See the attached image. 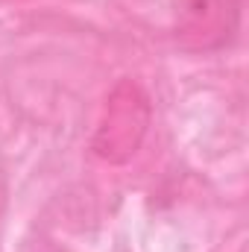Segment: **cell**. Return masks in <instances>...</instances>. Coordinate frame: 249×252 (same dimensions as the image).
<instances>
[{"instance_id":"1","label":"cell","mask_w":249,"mask_h":252,"mask_svg":"<svg viewBox=\"0 0 249 252\" xmlns=\"http://www.w3.org/2000/svg\"><path fill=\"white\" fill-rule=\"evenodd\" d=\"M150 118H153V109H150L147 91L132 79L118 82L106 100L103 118L94 132V141H91L94 153L109 164L129 161L147 138Z\"/></svg>"},{"instance_id":"2","label":"cell","mask_w":249,"mask_h":252,"mask_svg":"<svg viewBox=\"0 0 249 252\" xmlns=\"http://www.w3.org/2000/svg\"><path fill=\"white\" fill-rule=\"evenodd\" d=\"M241 9L244 0H176V41L190 53L226 47L238 32Z\"/></svg>"},{"instance_id":"3","label":"cell","mask_w":249,"mask_h":252,"mask_svg":"<svg viewBox=\"0 0 249 252\" xmlns=\"http://www.w3.org/2000/svg\"><path fill=\"white\" fill-rule=\"evenodd\" d=\"M6 208V167H3V158H0V211Z\"/></svg>"}]
</instances>
